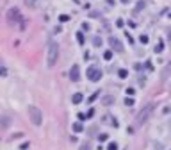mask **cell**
Listing matches in <instances>:
<instances>
[{
	"instance_id": "1",
	"label": "cell",
	"mask_w": 171,
	"mask_h": 150,
	"mask_svg": "<svg viewBox=\"0 0 171 150\" xmlns=\"http://www.w3.org/2000/svg\"><path fill=\"white\" fill-rule=\"evenodd\" d=\"M57 57H59V45L55 41H50V45H48V55H46V64H48L50 68L55 66Z\"/></svg>"
},
{
	"instance_id": "2",
	"label": "cell",
	"mask_w": 171,
	"mask_h": 150,
	"mask_svg": "<svg viewBox=\"0 0 171 150\" xmlns=\"http://www.w3.org/2000/svg\"><path fill=\"white\" fill-rule=\"evenodd\" d=\"M27 114H29V120L34 123V125H41L43 123V113L38 106H29L27 107Z\"/></svg>"
},
{
	"instance_id": "3",
	"label": "cell",
	"mask_w": 171,
	"mask_h": 150,
	"mask_svg": "<svg viewBox=\"0 0 171 150\" xmlns=\"http://www.w3.org/2000/svg\"><path fill=\"white\" fill-rule=\"evenodd\" d=\"M86 75H87V79H89L91 82H98L102 79V70L96 64H91L89 68H87V72H86Z\"/></svg>"
},
{
	"instance_id": "4",
	"label": "cell",
	"mask_w": 171,
	"mask_h": 150,
	"mask_svg": "<svg viewBox=\"0 0 171 150\" xmlns=\"http://www.w3.org/2000/svg\"><path fill=\"white\" fill-rule=\"evenodd\" d=\"M21 20H23V18H21V13H20V9L13 7V9H9V11H7V21H9L11 25H14V23H20Z\"/></svg>"
},
{
	"instance_id": "5",
	"label": "cell",
	"mask_w": 171,
	"mask_h": 150,
	"mask_svg": "<svg viewBox=\"0 0 171 150\" xmlns=\"http://www.w3.org/2000/svg\"><path fill=\"white\" fill-rule=\"evenodd\" d=\"M151 111H153V104H148V106H144L141 113L137 114V123H144V122H148V118H150Z\"/></svg>"
},
{
	"instance_id": "6",
	"label": "cell",
	"mask_w": 171,
	"mask_h": 150,
	"mask_svg": "<svg viewBox=\"0 0 171 150\" xmlns=\"http://www.w3.org/2000/svg\"><path fill=\"white\" fill-rule=\"evenodd\" d=\"M109 45H111L112 50H116V52H123V43H121L118 38L111 36V38H109Z\"/></svg>"
},
{
	"instance_id": "7",
	"label": "cell",
	"mask_w": 171,
	"mask_h": 150,
	"mask_svg": "<svg viewBox=\"0 0 171 150\" xmlns=\"http://www.w3.org/2000/svg\"><path fill=\"white\" fill-rule=\"evenodd\" d=\"M70 79L73 82H79V81H80V68H79V64H73V66H71Z\"/></svg>"
},
{
	"instance_id": "8",
	"label": "cell",
	"mask_w": 171,
	"mask_h": 150,
	"mask_svg": "<svg viewBox=\"0 0 171 150\" xmlns=\"http://www.w3.org/2000/svg\"><path fill=\"white\" fill-rule=\"evenodd\" d=\"M11 125V118L7 114H4V116H0V129H7Z\"/></svg>"
},
{
	"instance_id": "9",
	"label": "cell",
	"mask_w": 171,
	"mask_h": 150,
	"mask_svg": "<svg viewBox=\"0 0 171 150\" xmlns=\"http://www.w3.org/2000/svg\"><path fill=\"white\" fill-rule=\"evenodd\" d=\"M82 100H84V95H82V93H75V95L71 96V102H73V104H80Z\"/></svg>"
},
{
	"instance_id": "10",
	"label": "cell",
	"mask_w": 171,
	"mask_h": 150,
	"mask_svg": "<svg viewBox=\"0 0 171 150\" xmlns=\"http://www.w3.org/2000/svg\"><path fill=\"white\" fill-rule=\"evenodd\" d=\"M112 102H114V96H103V98H102V104H103V106H111Z\"/></svg>"
},
{
	"instance_id": "11",
	"label": "cell",
	"mask_w": 171,
	"mask_h": 150,
	"mask_svg": "<svg viewBox=\"0 0 171 150\" xmlns=\"http://www.w3.org/2000/svg\"><path fill=\"white\" fill-rule=\"evenodd\" d=\"M38 2H39V0H25V6L30 7V9H34V7L38 6Z\"/></svg>"
},
{
	"instance_id": "12",
	"label": "cell",
	"mask_w": 171,
	"mask_h": 150,
	"mask_svg": "<svg viewBox=\"0 0 171 150\" xmlns=\"http://www.w3.org/2000/svg\"><path fill=\"white\" fill-rule=\"evenodd\" d=\"M118 77H120V79H127V77H128V70H125V68L118 70Z\"/></svg>"
},
{
	"instance_id": "13",
	"label": "cell",
	"mask_w": 171,
	"mask_h": 150,
	"mask_svg": "<svg viewBox=\"0 0 171 150\" xmlns=\"http://www.w3.org/2000/svg\"><path fill=\"white\" fill-rule=\"evenodd\" d=\"M153 50H155V54H161L162 50H164V43H162V41H159V43H157V47H155Z\"/></svg>"
},
{
	"instance_id": "14",
	"label": "cell",
	"mask_w": 171,
	"mask_h": 150,
	"mask_svg": "<svg viewBox=\"0 0 171 150\" xmlns=\"http://www.w3.org/2000/svg\"><path fill=\"white\" fill-rule=\"evenodd\" d=\"M77 41H79V45H84L86 39H84V34H82V32H77Z\"/></svg>"
},
{
	"instance_id": "15",
	"label": "cell",
	"mask_w": 171,
	"mask_h": 150,
	"mask_svg": "<svg viewBox=\"0 0 171 150\" xmlns=\"http://www.w3.org/2000/svg\"><path fill=\"white\" fill-rule=\"evenodd\" d=\"M73 130H75V132H82V130H84V127H82L80 123H73Z\"/></svg>"
},
{
	"instance_id": "16",
	"label": "cell",
	"mask_w": 171,
	"mask_h": 150,
	"mask_svg": "<svg viewBox=\"0 0 171 150\" xmlns=\"http://www.w3.org/2000/svg\"><path fill=\"white\" fill-rule=\"evenodd\" d=\"M93 45H95V47H102V38H98V36H96V38L93 39Z\"/></svg>"
},
{
	"instance_id": "17",
	"label": "cell",
	"mask_w": 171,
	"mask_h": 150,
	"mask_svg": "<svg viewBox=\"0 0 171 150\" xmlns=\"http://www.w3.org/2000/svg\"><path fill=\"white\" fill-rule=\"evenodd\" d=\"M125 106H128V107L134 106V98H132V96H130V98H128V96L125 98Z\"/></svg>"
},
{
	"instance_id": "18",
	"label": "cell",
	"mask_w": 171,
	"mask_h": 150,
	"mask_svg": "<svg viewBox=\"0 0 171 150\" xmlns=\"http://www.w3.org/2000/svg\"><path fill=\"white\" fill-rule=\"evenodd\" d=\"M70 20V16H68V14H61L59 16V21H62V23H64V21H68Z\"/></svg>"
},
{
	"instance_id": "19",
	"label": "cell",
	"mask_w": 171,
	"mask_h": 150,
	"mask_svg": "<svg viewBox=\"0 0 171 150\" xmlns=\"http://www.w3.org/2000/svg\"><path fill=\"white\" fill-rule=\"evenodd\" d=\"M103 57H105L107 61H109V59H112V50H107V52L103 54Z\"/></svg>"
},
{
	"instance_id": "20",
	"label": "cell",
	"mask_w": 171,
	"mask_h": 150,
	"mask_svg": "<svg viewBox=\"0 0 171 150\" xmlns=\"http://www.w3.org/2000/svg\"><path fill=\"white\" fill-rule=\"evenodd\" d=\"M29 147H30V143H29V141H25V143H21V145H20V150H27Z\"/></svg>"
},
{
	"instance_id": "21",
	"label": "cell",
	"mask_w": 171,
	"mask_h": 150,
	"mask_svg": "<svg viewBox=\"0 0 171 150\" xmlns=\"http://www.w3.org/2000/svg\"><path fill=\"white\" fill-rule=\"evenodd\" d=\"M0 77H7V70L4 66H0Z\"/></svg>"
},
{
	"instance_id": "22",
	"label": "cell",
	"mask_w": 171,
	"mask_h": 150,
	"mask_svg": "<svg viewBox=\"0 0 171 150\" xmlns=\"http://www.w3.org/2000/svg\"><path fill=\"white\" fill-rule=\"evenodd\" d=\"M79 150H91V145L89 143H84V145H80V148Z\"/></svg>"
},
{
	"instance_id": "23",
	"label": "cell",
	"mask_w": 171,
	"mask_h": 150,
	"mask_svg": "<svg viewBox=\"0 0 171 150\" xmlns=\"http://www.w3.org/2000/svg\"><path fill=\"white\" fill-rule=\"evenodd\" d=\"M139 41H141V43H148V36H146V34H141Z\"/></svg>"
},
{
	"instance_id": "24",
	"label": "cell",
	"mask_w": 171,
	"mask_h": 150,
	"mask_svg": "<svg viewBox=\"0 0 171 150\" xmlns=\"http://www.w3.org/2000/svg\"><path fill=\"white\" fill-rule=\"evenodd\" d=\"M107 150H118V145H116V143H109Z\"/></svg>"
},
{
	"instance_id": "25",
	"label": "cell",
	"mask_w": 171,
	"mask_h": 150,
	"mask_svg": "<svg viewBox=\"0 0 171 150\" xmlns=\"http://www.w3.org/2000/svg\"><path fill=\"white\" fill-rule=\"evenodd\" d=\"M107 138H109V134H100V136H98L100 141H107Z\"/></svg>"
},
{
	"instance_id": "26",
	"label": "cell",
	"mask_w": 171,
	"mask_h": 150,
	"mask_svg": "<svg viewBox=\"0 0 171 150\" xmlns=\"http://www.w3.org/2000/svg\"><path fill=\"white\" fill-rule=\"evenodd\" d=\"M98 95H100V93H98V91H96V93H95V95L91 96L89 98V102H95V100H96V98H98Z\"/></svg>"
},
{
	"instance_id": "27",
	"label": "cell",
	"mask_w": 171,
	"mask_h": 150,
	"mask_svg": "<svg viewBox=\"0 0 171 150\" xmlns=\"http://www.w3.org/2000/svg\"><path fill=\"white\" fill-rule=\"evenodd\" d=\"M143 7H144V2H137V11L143 9Z\"/></svg>"
},
{
	"instance_id": "28",
	"label": "cell",
	"mask_w": 171,
	"mask_h": 150,
	"mask_svg": "<svg viewBox=\"0 0 171 150\" xmlns=\"http://www.w3.org/2000/svg\"><path fill=\"white\" fill-rule=\"evenodd\" d=\"M134 93H136V91H134V89H132V88H128V89H127V95H134Z\"/></svg>"
},
{
	"instance_id": "29",
	"label": "cell",
	"mask_w": 171,
	"mask_h": 150,
	"mask_svg": "<svg viewBox=\"0 0 171 150\" xmlns=\"http://www.w3.org/2000/svg\"><path fill=\"white\" fill-rule=\"evenodd\" d=\"M82 29H84V31H89V23H82Z\"/></svg>"
},
{
	"instance_id": "30",
	"label": "cell",
	"mask_w": 171,
	"mask_h": 150,
	"mask_svg": "<svg viewBox=\"0 0 171 150\" xmlns=\"http://www.w3.org/2000/svg\"><path fill=\"white\" fill-rule=\"evenodd\" d=\"M86 118H87V116H84V114H82V113H79V120H80V122H84V120H86Z\"/></svg>"
},
{
	"instance_id": "31",
	"label": "cell",
	"mask_w": 171,
	"mask_h": 150,
	"mask_svg": "<svg viewBox=\"0 0 171 150\" xmlns=\"http://www.w3.org/2000/svg\"><path fill=\"white\" fill-rule=\"evenodd\" d=\"M121 2H123V4H128V2H130V0H121Z\"/></svg>"
}]
</instances>
